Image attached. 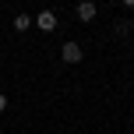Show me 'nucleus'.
Listing matches in <instances>:
<instances>
[{
    "label": "nucleus",
    "mask_w": 134,
    "mask_h": 134,
    "mask_svg": "<svg viewBox=\"0 0 134 134\" xmlns=\"http://www.w3.org/2000/svg\"><path fill=\"white\" fill-rule=\"evenodd\" d=\"M95 14H99V7H95L92 0H81V4H78V18H81V21H92Z\"/></svg>",
    "instance_id": "obj_3"
},
{
    "label": "nucleus",
    "mask_w": 134,
    "mask_h": 134,
    "mask_svg": "<svg viewBox=\"0 0 134 134\" xmlns=\"http://www.w3.org/2000/svg\"><path fill=\"white\" fill-rule=\"evenodd\" d=\"M35 25H39L42 32H53V28H57V14L53 11H39V14H35Z\"/></svg>",
    "instance_id": "obj_2"
},
{
    "label": "nucleus",
    "mask_w": 134,
    "mask_h": 134,
    "mask_svg": "<svg viewBox=\"0 0 134 134\" xmlns=\"http://www.w3.org/2000/svg\"><path fill=\"white\" fill-rule=\"evenodd\" d=\"M4 109H7V95L0 92V113H4Z\"/></svg>",
    "instance_id": "obj_5"
},
{
    "label": "nucleus",
    "mask_w": 134,
    "mask_h": 134,
    "mask_svg": "<svg viewBox=\"0 0 134 134\" xmlns=\"http://www.w3.org/2000/svg\"><path fill=\"white\" fill-rule=\"evenodd\" d=\"M60 57L67 64H81V57H85V49L78 46V42H64V49H60Z\"/></svg>",
    "instance_id": "obj_1"
},
{
    "label": "nucleus",
    "mask_w": 134,
    "mask_h": 134,
    "mask_svg": "<svg viewBox=\"0 0 134 134\" xmlns=\"http://www.w3.org/2000/svg\"><path fill=\"white\" fill-rule=\"evenodd\" d=\"M35 18H28V14H18L14 18V32H28V25H32Z\"/></svg>",
    "instance_id": "obj_4"
},
{
    "label": "nucleus",
    "mask_w": 134,
    "mask_h": 134,
    "mask_svg": "<svg viewBox=\"0 0 134 134\" xmlns=\"http://www.w3.org/2000/svg\"><path fill=\"white\" fill-rule=\"evenodd\" d=\"M124 4H127V7H134V0H124Z\"/></svg>",
    "instance_id": "obj_6"
}]
</instances>
